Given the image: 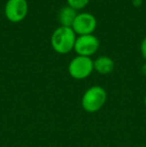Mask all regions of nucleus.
<instances>
[{
	"mask_svg": "<svg viewBox=\"0 0 146 147\" xmlns=\"http://www.w3.org/2000/svg\"><path fill=\"white\" fill-rule=\"evenodd\" d=\"M140 51H141V55H142V57L146 60V37L143 38L142 42H141Z\"/></svg>",
	"mask_w": 146,
	"mask_h": 147,
	"instance_id": "10",
	"label": "nucleus"
},
{
	"mask_svg": "<svg viewBox=\"0 0 146 147\" xmlns=\"http://www.w3.org/2000/svg\"><path fill=\"white\" fill-rule=\"evenodd\" d=\"M94 71L93 60L90 57L85 56H76L69 62L68 72L69 75L74 79L81 80L85 79L91 75Z\"/></svg>",
	"mask_w": 146,
	"mask_h": 147,
	"instance_id": "3",
	"label": "nucleus"
},
{
	"mask_svg": "<svg viewBox=\"0 0 146 147\" xmlns=\"http://www.w3.org/2000/svg\"><path fill=\"white\" fill-rule=\"evenodd\" d=\"M77 11L72 9L71 7H69L68 5L63 6L58 13V19L61 26L72 27V24L74 20H75L76 16H77Z\"/></svg>",
	"mask_w": 146,
	"mask_h": 147,
	"instance_id": "8",
	"label": "nucleus"
},
{
	"mask_svg": "<svg viewBox=\"0 0 146 147\" xmlns=\"http://www.w3.org/2000/svg\"><path fill=\"white\" fill-rule=\"evenodd\" d=\"M114 61L109 56H100L93 61L94 70L101 75L110 74L114 70Z\"/></svg>",
	"mask_w": 146,
	"mask_h": 147,
	"instance_id": "7",
	"label": "nucleus"
},
{
	"mask_svg": "<svg viewBox=\"0 0 146 147\" xmlns=\"http://www.w3.org/2000/svg\"><path fill=\"white\" fill-rule=\"evenodd\" d=\"M139 147H145V146H139Z\"/></svg>",
	"mask_w": 146,
	"mask_h": 147,
	"instance_id": "14",
	"label": "nucleus"
},
{
	"mask_svg": "<svg viewBox=\"0 0 146 147\" xmlns=\"http://www.w3.org/2000/svg\"><path fill=\"white\" fill-rule=\"evenodd\" d=\"M143 0H132V4L134 7H140Z\"/></svg>",
	"mask_w": 146,
	"mask_h": 147,
	"instance_id": "11",
	"label": "nucleus"
},
{
	"mask_svg": "<svg viewBox=\"0 0 146 147\" xmlns=\"http://www.w3.org/2000/svg\"><path fill=\"white\" fill-rule=\"evenodd\" d=\"M107 100V92L102 86H91L84 92L81 98V106L86 112L94 113L99 111Z\"/></svg>",
	"mask_w": 146,
	"mask_h": 147,
	"instance_id": "2",
	"label": "nucleus"
},
{
	"mask_svg": "<svg viewBox=\"0 0 146 147\" xmlns=\"http://www.w3.org/2000/svg\"><path fill=\"white\" fill-rule=\"evenodd\" d=\"M76 34L71 27L60 26L56 28L51 36V46L59 54H67L74 49Z\"/></svg>",
	"mask_w": 146,
	"mask_h": 147,
	"instance_id": "1",
	"label": "nucleus"
},
{
	"mask_svg": "<svg viewBox=\"0 0 146 147\" xmlns=\"http://www.w3.org/2000/svg\"><path fill=\"white\" fill-rule=\"evenodd\" d=\"M144 104H145V107H146V95H145V97H144Z\"/></svg>",
	"mask_w": 146,
	"mask_h": 147,
	"instance_id": "13",
	"label": "nucleus"
},
{
	"mask_svg": "<svg viewBox=\"0 0 146 147\" xmlns=\"http://www.w3.org/2000/svg\"><path fill=\"white\" fill-rule=\"evenodd\" d=\"M28 13L27 0H7L4 8V14L7 20L12 23H18L26 17Z\"/></svg>",
	"mask_w": 146,
	"mask_h": 147,
	"instance_id": "5",
	"label": "nucleus"
},
{
	"mask_svg": "<svg viewBox=\"0 0 146 147\" xmlns=\"http://www.w3.org/2000/svg\"><path fill=\"white\" fill-rule=\"evenodd\" d=\"M97 27V20L93 14L89 12H82L77 14L72 24V29L78 36L93 34Z\"/></svg>",
	"mask_w": 146,
	"mask_h": 147,
	"instance_id": "6",
	"label": "nucleus"
},
{
	"mask_svg": "<svg viewBox=\"0 0 146 147\" xmlns=\"http://www.w3.org/2000/svg\"><path fill=\"white\" fill-rule=\"evenodd\" d=\"M99 48V40L93 34L81 35L76 37L73 50L78 56L90 57L97 52Z\"/></svg>",
	"mask_w": 146,
	"mask_h": 147,
	"instance_id": "4",
	"label": "nucleus"
},
{
	"mask_svg": "<svg viewBox=\"0 0 146 147\" xmlns=\"http://www.w3.org/2000/svg\"><path fill=\"white\" fill-rule=\"evenodd\" d=\"M141 72H142L144 75H146V63L142 65V68H141Z\"/></svg>",
	"mask_w": 146,
	"mask_h": 147,
	"instance_id": "12",
	"label": "nucleus"
},
{
	"mask_svg": "<svg viewBox=\"0 0 146 147\" xmlns=\"http://www.w3.org/2000/svg\"><path fill=\"white\" fill-rule=\"evenodd\" d=\"M90 0H67V4L69 7L74 10H81L88 5Z\"/></svg>",
	"mask_w": 146,
	"mask_h": 147,
	"instance_id": "9",
	"label": "nucleus"
}]
</instances>
